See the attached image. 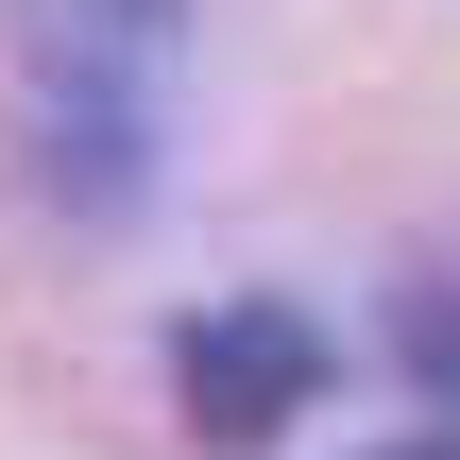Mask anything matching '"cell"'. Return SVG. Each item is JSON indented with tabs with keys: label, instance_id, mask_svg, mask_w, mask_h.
<instances>
[{
	"label": "cell",
	"instance_id": "obj_1",
	"mask_svg": "<svg viewBox=\"0 0 460 460\" xmlns=\"http://www.w3.org/2000/svg\"><path fill=\"white\" fill-rule=\"evenodd\" d=\"M171 34H188V0H17L34 171H51L68 205H137L154 119H171Z\"/></svg>",
	"mask_w": 460,
	"mask_h": 460
},
{
	"label": "cell",
	"instance_id": "obj_2",
	"mask_svg": "<svg viewBox=\"0 0 460 460\" xmlns=\"http://www.w3.org/2000/svg\"><path fill=\"white\" fill-rule=\"evenodd\" d=\"M171 393H188V444H273V427L324 393V341H307L290 307H205L188 358H171Z\"/></svg>",
	"mask_w": 460,
	"mask_h": 460
},
{
	"label": "cell",
	"instance_id": "obj_3",
	"mask_svg": "<svg viewBox=\"0 0 460 460\" xmlns=\"http://www.w3.org/2000/svg\"><path fill=\"white\" fill-rule=\"evenodd\" d=\"M393 460H460V427H444V444H393Z\"/></svg>",
	"mask_w": 460,
	"mask_h": 460
}]
</instances>
